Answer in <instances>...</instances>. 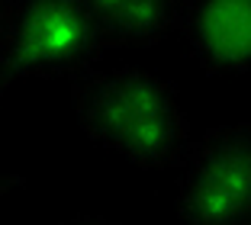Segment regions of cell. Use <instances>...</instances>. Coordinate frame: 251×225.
<instances>
[{
    "mask_svg": "<svg viewBox=\"0 0 251 225\" xmlns=\"http://www.w3.org/2000/svg\"><path fill=\"white\" fill-rule=\"evenodd\" d=\"M71 103L84 135L135 167H180L190 148V125L180 113L177 90L142 68L81 71L71 77Z\"/></svg>",
    "mask_w": 251,
    "mask_h": 225,
    "instance_id": "6da1fadb",
    "label": "cell"
},
{
    "mask_svg": "<svg viewBox=\"0 0 251 225\" xmlns=\"http://www.w3.org/2000/svg\"><path fill=\"white\" fill-rule=\"evenodd\" d=\"M103 36L84 0H3L0 87L29 77H77L103 51Z\"/></svg>",
    "mask_w": 251,
    "mask_h": 225,
    "instance_id": "7a4b0ae2",
    "label": "cell"
},
{
    "mask_svg": "<svg viewBox=\"0 0 251 225\" xmlns=\"http://www.w3.org/2000/svg\"><path fill=\"white\" fill-rule=\"evenodd\" d=\"M180 225H251V123L190 142L177 177Z\"/></svg>",
    "mask_w": 251,
    "mask_h": 225,
    "instance_id": "3957f363",
    "label": "cell"
},
{
    "mask_svg": "<svg viewBox=\"0 0 251 225\" xmlns=\"http://www.w3.org/2000/svg\"><path fill=\"white\" fill-rule=\"evenodd\" d=\"M180 32L203 74L251 71V0H190Z\"/></svg>",
    "mask_w": 251,
    "mask_h": 225,
    "instance_id": "277c9868",
    "label": "cell"
},
{
    "mask_svg": "<svg viewBox=\"0 0 251 225\" xmlns=\"http://www.w3.org/2000/svg\"><path fill=\"white\" fill-rule=\"evenodd\" d=\"M106 49L155 45L180 29L190 0H84Z\"/></svg>",
    "mask_w": 251,
    "mask_h": 225,
    "instance_id": "5b68a950",
    "label": "cell"
},
{
    "mask_svg": "<svg viewBox=\"0 0 251 225\" xmlns=\"http://www.w3.org/2000/svg\"><path fill=\"white\" fill-rule=\"evenodd\" d=\"M58 225H119L113 219H103V216H74L68 222H58Z\"/></svg>",
    "mask_w": 251,
    "mask_h": 225,
    "instance_id": "8992f818",
    "label": "cell"
}]
</instances>
